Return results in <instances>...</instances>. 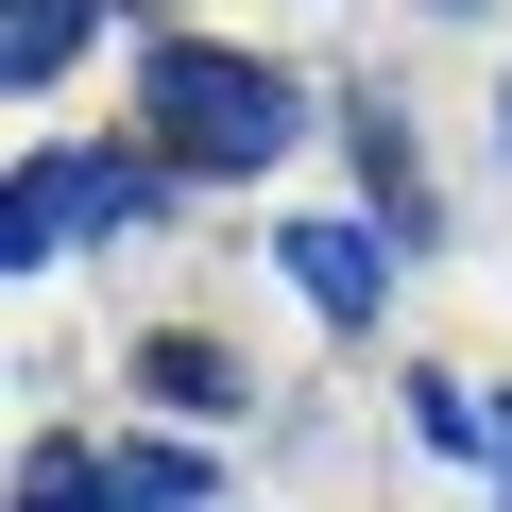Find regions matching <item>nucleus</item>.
Masks as SVG:
<instances>
[{"label":"nucleus","instance_id":"7ed1b4c3","mask_svg":"<svg viewBox=\"0 0 512 512\" xmlns=\"http://www.w3.org/2000/svg\"><path fill=\"white\" fill-rule=\"evenodd\" d=\"M291 291L359 325V308H376V239H359V222H291Z\"/></svg>","mask_w":512,"mask_h":512},{"label":"nucleus","instance_id":"0eeeda50","mask_svg":"<svg viewBox=\"0 0 512 512\" xmlns=\"http://www.w3.org/2000/svg\"><path fill=\"white\" fill-rule=\"evenodd\" d=\"M103 495L120 512H205V461L188 444H137V461H103Z\"/></svg>","mask_w":512,"mask_h":512},{"label":"nucleus","instance_id":"6e6552de","mask_svg":"<svg viewBox=\"0 0 512 512\" xmlns=\"http://www.w3.org/2000/svg\"><path fill=\"white\" fill-rule=\"evenodd\" d=\"M18 512H120V495H103L86 444H35V461H18Z\"/></svg>","mask_w":512,"mask_h":512},{"label":"nucleus","instance_id":"1a4fd4ad","mask_svg":"<svg viewBox=\"0 0 512 512\" xmlns=\"http://www.w3.org/2000/svg\"><path fill=\"white\" fill-rule=\"evenodd\" d=\"M478 461H495V495H512V393H495V410H478Z\"/></svg>","mask_w":512,"mask_h":512},{"label":"nucleus","instance_id":"423d86ee","mask_svg":"<svg viewBox=\"0 0 512 512\" xmlns=\"http://www.w3.org/2000/svg\"><path fill=\"white\" fill-rule=\"evenodd\" d=\"M137 376H154V410H239V359L222 342H154Z\"/></svg>","mask_w":512,"mask_h":512},{"label":"nucleus","instance_id":"9d476101","mask_svg":"<svg viewBox=\"0 0 512 512\" xmlns=\"http://www.w3.org/2000/svg\"><path fill=\"white\" fill-rule=\"evenodd\" d=\"M444 18H478V0H444Z\"/></svg>","mask_w":512,"mask_h":512},{"label":"nucleus","instance_id":"20e7f679","mask_svg":"<svg viewBox=\"0 0 512 512\" xmlns=\"http://www.w3.org/2000/svg\"><path fill=\"white\" fill-rule=\"evenodd\" d=\"M86 18H103V0H0V86H52L86 52Z\"/></svg>","mask_w":512,"mask_h":512},{"label":"nucleus","instance_id":"f03ea898","mask_svg":"<svg viewBox=\"0 0 512 512\" xmlns=\"http://www.w3.org/2000/svg\"><path fill=\"white\" fill-rule=\"evenodd\" d=\"M137 188H154L137 154H35V171H18V222H0V256L35 274L52 239H103V222H137Z\"/></svg>","mask_w":512,"mask_h":512},{"label":"nucleus","instance_id":"39448f33","mask_svg":"<svg viewBox=\"0 0 512 512\" xmlns=\"http://www.w3.org/2000/svg\"><path fill=\"white\" fill-rule=\"evenodd\" d=\"M342 137H359V171H376V222H393V239H427L444 205L410 188V137H393V103H342Z\"/></svg>","mask_w":512,"mask_h":512},{"label":"nucleus","instance_id":"f257e3e1","mask_svg":"<svg viewBox=\"0 0 512 512\" xmlns=\"http://www.w3.org/2000/svg\"><path fill=\"white\" fill-rule=\"evenodd\" d=\"M137 103H154V154H188V171H274L291 120H308L256 52H205V35H171V52L137 69Z\"/></svg>","mask_w":512,"mask_h":512}]
</instances>
